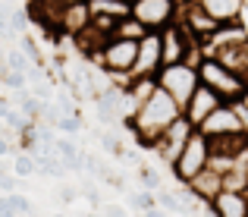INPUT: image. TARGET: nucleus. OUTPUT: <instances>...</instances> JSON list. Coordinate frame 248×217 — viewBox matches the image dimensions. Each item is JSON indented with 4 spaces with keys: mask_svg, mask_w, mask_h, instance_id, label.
I'll list each match as a JSON object with an SVG mask.
<instances>
[{
    "mask_svg": "<svg viewBox=\"0 0 248 217\" xmlns=\"http://www.w3.org/2000/svg\"><path fill=\"white\" fill-rule=\"evenodd\" d=\"M179 117H182V107L157 85V88H154V95L148 98V101L135 110V117L129 120V129H132L135 142H139L141 148L151 151L154 142H157L160 135H164L167 129L179 120Z\"/></svg>",
    "mask_w": 248,
    "mask_h": 217,
    "instance_id": "1",
    "label": "nucleus"
},
{
    "mask_svg": "<svg viewBox=\"0 0 248 217\" xmlns=\"http://www.w3.org/2000/svg\"><path fill=\"white\" fill-rule=\"evenodd\" d=\"M135 60H139V41L132 38H110L104 44V50L97 54V67L107 72L110 82L116 85H129V76L135 69Z\"/></svg>",
    "mask_w": 248,
    "mask_h": 217,
    "instance_id": "2",
    "label": "nucleus"
},
{
    "mask_svg": "<svg viewBox=\"0 0 248 217\" xmlns=\"http://www.w3.org/2000/svg\"><path fill=\"white\" fill-rule=\"evenodd\" d=\"M207 167H211V139L195 129L192 139L186 142V148L179 151V157L170 164V173H173L176 186H188V183L198 173H204Z\"/></svg>",
    "mask_w": 248,
    "mask_h": 217,
    "instance_id": "3",
    "label": "nucleus"
},
{
    "mask_svg": "<svg viewBox=\"0 0 248 217\" xmlns=\"http://www.w3.org/2000/svg\"><path fill=\"white\" fill-rule=\"evenodd\" d=\"M198 79L207 85V88H214L220 98H223L226 104H236L239 98L245 95V79L239 76V72L226 69L223 63L217 60V57H204V60L198 63Z\"/></svg>",
    "mask_w": 248,
    "mask_h": 217,
    "instance_id": "4",
    "label": "nucleus"
},
{
    "mask_svg": "<svg viewBox=\"0 0 248 217\" xmlns=\"http://www.w3.org/2000/svg\"><path fill=\"white\" fill-rule=\"evenodd\" d=\"M157 85L179 104V107H186L188 98L195 95V88L201 85V79H198V69L188 67V63H167V67H160V72H157Z\"/></svg>",
    "mask_w": 248,
    "mask_h": 217,
    "instance_id": "5",
    "label": "nucleus"
},
{
    "mask_svg": "<svg viewBox=\"0 0 248 217\" xmlns=\"http://www.w3.org/2000/svg\"><path fill=\"white\" fill-rule=\"evenodd\" d=\"M132 19H139L148 32H164L167 25L179 22L176 0H132Z\"/></svg>",
    "mask_w": 248,
    "mask_h": 217,
    "instance_id": "6",
    "label": "nucleus"
},
{
    "mask_svg": "<svg viewBox=\"0 0 248 217\" xmlns=\"http://www.w3.org/2000/svg\"><path fill=\"white\" fill-rule=\"evenodd\" d=\"M195 129H198V126H195V123H188V117L182 114L179 120H176L173 126H170L167 133L160 135L157 142H154V148H151V151L160 157V164H167V167H170V164H173L176 157H179V151L186 148V142L192 139V133H195Z\"/></svg>",
    "mask_w": 248,
    "mask_h": 217,
    "instance_id": "7",
    "label": "nucleus"
},
{
    "mask_svg": "<svg viewBox=\"0 0 248 217\" xmlns=\"http://www.w3.org/2000/svg\"><path fill=\"white\" fill-rule=\"evenodd\" d=\"M201 50H204V57H217L226 69L239 72V76L245 79V72H248V35L230 38V41H217V44H207V48H201Z\"/></svg>",
    "mask_w": 248,
    "mask_h": 217,
    "instance_id": "8",
    "label": "nucleus"
},
{
    "mask_svg": "<svg viewBox=\"0 0 248 217\" xmlns=\"http://www.w3.org/2000/svg\"><path fill=\"white\" fill-rule=\"evenodd\" d=\"M164 67V41H160V32H148L139 41V60L129 79H151L157 76Z\"/></svg>",
    "mask_w": 248,
    "mask_h": 217,
    "instance_id": "9",
    "label": "nucleus"
},
{
    "mask_svg": "<svg viewBox=\"0 0 248 217\" xmlns=\"http://www.w3.org/2000/svg\"><path fill=\"white\" fill-rule=\"evenodd\" d=\"M198 133H204L207 139H217V135H232V133H242V117H239L236 104H223L217 107L204 123L198 126Z\"/></svg>",
    "mask_w": 248,
    "mask_h": 217,
    "instance_id": "10",
    "label": "nucleus"
},
{
    "mask_svg": "<svg viewBox=\"0 0 248 217\" xmlns=\"http://www.w3.org/2000/svg\"><path fill=\"white\" fill-rule=\"evenodd\" d=\"M223 104H226V101L217 95V91H214V88H207V85L201 82L198 88H195V95L188 98V104L182 107V114L188 117V123L201 126V123H204V120H207V117H211L217 107H223Z\"/></svg>",
    "mask_w": 248,
    "mask_h": 217,
    "instance_id": "11",
    "label": "nucleus"
},
{
    "mask_svg": "<svg viewBox=\"0 0 248 217\" xmlns=\"http://www.w3.org/2000/svg\"><path fill=\"white\" fill-rule=\"evenodd\" d=\"M25 10H29L31 22H35L38 29H57L60 32V22H63L69 6L63 3V0H29Z\"/></svg>",
    "mask_w": 248,
    "mask_h": 217,
    "instance_id": "12",
    "label": "nucleus"
},
{
    "mask_svg": "<svg viewBox=\"0 0 248 217\" xmlns=\"http://www.w3.org/2000/svg\"><path fill=\"white\" fill-rule=\"evenodd\" d=\"M195 3L220 25L242 22V16H245V0H195Z\"/></svg>",
    "mask_w": 248,
    "mask_h": 217,
    "instance_id": "13",
    "label": "nucleus"
},
{
    "mask_svg": "<svg viewBox=\"0 0 248 217\" xmlns=\"http://www.w3.org/2000/svg\"><path fill=\"white\" fill-rule=\"evenodd\" d=\"M214 217H248V192H232V189H220L217 199L211 201Z\"/></svg>",
    "mask_w": 248,
    "mask_h": 217,
    "instance_id": "14",
    "label": "nucleus"
},
{
    "mask_svg": "<svg viewBox=\"0 0 248 217\" xmlns=\"http://www.w3.org/2000/svg\"><path fill=\"white\" fill-rule=\"evenodd\" d=\"M223 189V173L220 170H214V167H207L204 173H198L192 183H188V192H195L204 205H211L214 199H217V192Z\"/></svg>",
    "mask_w": 248,
    "mask_h": 217,
    "instance_id": "15",
    "label": "nucleus"
},
{
    "mask_svg": "<svg viewBox=\"0 0 248 217\" xmlns=\"http://www.w3.org/2000/svg\"><path fill=\"white\" fill-rule=\"evenodd\" d=\"M91 25V6L88 3H73L66 10V16H63V22H60V32L63 35H79L82 29H88Z\"/></svg>",
    "mask_w": 248,
    "mask_h": 217,
    "instance_id": "16",
    "label": "nucleus"
},
{
    "mask_svg": "<svg viewBox=\"0 0 248 217\" xmlns=\"http://www.w3.org/2000/svg\"><path fill=\"white\" fill-rule=\"evenodd\" d=\"M88 6H91V16H113V19L132 16L129 0H88Z\"/></svg>",
    "mask_w": 248,
    "mask_h": 217,
    "instance_id": "17",
    "label": "nucleus"
},
{
    "mask_svg": "<svg viewBox=\"0 0 248 217\" xmlns=\"http://www.w3.org/2000/svg\"><path fill=\"white\" fill-rule=\"evenodd\" d=\"M41 98L35 95V91H29V88H22V91H16V110H22L29 120H38L41 117Z\"/></svg>",
    "mask_w": 248,
    "mask_h": 217,
    "instance_id": "18",
    "label": "nucleus"
},
{
    "mask_svg": "<svg viewBox=\"0 0 248 217\" xmlns=\"http://www.w3.org/2000/svg\"><path fill=\"white\" fill-rule=\"evenodd\" d=\"M13 173H16L19 180L38 176V161L29 154V151H16V154H13Z\"/></svg>",
    "mask_w": 248,
    "mask_h": 217,
    "instance_id": "19",
    "label": "nucleus"
},
{
    "mask_svg": "<svg viewBox=\"0 0 248 217\" xmlns=\"http://www.w3.org/2000/svg\"><path fill=\"white\" fill-rule=\"evenodd\" d=\"M157 205L164 208L167 214H179V217H186L182 195H179V192H173V189H160V192H157Z\"/></svg>",
    "mask_w": 248,
    "mask_h": 217,
    "instance_id": "20",
    "label": "nucleus"
},
{
    "mask_svg": "<svg viewBox=\"0 0 248 217\" xmlns=\"http://www.w3.org/2000/svg\"><path fill=\"white\" fill-rule=\"evenodd\" d=\"M126 201L132 211H148V208H157V192H148V189H139V192H126Z\"/></svg>",
    "mask_w": 248,
    "mask_h": 217,
    "instance_id": "21",
    "label": "nucleus"
},
{
    "mask_svg": "<svg viewBox=\"0 0 248 217\" xmlns=\"http://www.w3.org/2000/svg\"><path fill=\"white\" fill-rule=\"evenodd\" d=\"M145 35H148V29L139 22V19H132V16L120 19V25H116V38H132V41H141Z\"/></svg>",
    "mask_w": 248,
    "mask_h": 217,
    "instance_id": "22",
    "label": "nucleus"
},
{
    "mask_svg": "<svg viewBox=\"0 0 248 217\" xmlns=\"http://www.w3.org/2000/svg\"><path fill=\"white\" fill-rule=\"evenodd\" d=\"M57 129H60L63 135H69V139H76V135L85 129V123H82V114H63L60 117V123H57Z\"/></svg>",
    "mask_w": 248,
    "mask_h": 217,
    "instance_id": "23",
    "label": "nucleus"
},
{
    "mask_svg": "<svg viewBox=\"0 0 248 217\" xmlns=\"http://www.w3.org/2000/svg\"><path fill=\"white\" fill-rule=\"evenodd\" d=\"M6 199H10L13 211H16L19 217H35V201H31L29 195H22V192H13V195H6Z\"/></svg>",
    "mask_w": 248,
    "mask_h": 217,
    "instance_id": "24",
    "label": "nucleus"
},
{
    "mask_svg": "<svg viewBox=\"0 0 248 217\" xmlns=\"http://www.w3.org/2000/svg\"><path fill=\"white\" fill-rule=\"evenodd\" d=\"M29 22H31L29 10H25V6H13L10 25H13V32H16V38H19V35H29Z\"/></svg>",
    "mask_w": 248,
    "mask_h": 217,
    "instance_id": "25",
    "label": "nucleus"
},
{
    "mask_svg": "<svg viewBox=\"0 0 248 217\" xmlns=\"http://www.w3.org/2000/svg\"><path fill=\"white\" fill-rule=\"evenodd\" d=\"M94 117H97V123H104V126H116V123H123V120H120V114H116L110 104H104L101 98L94 101Z\"/></svg>",
    "mask_w": 248,
    "mask_h": 217,
    "instance_id": "26",
    "label": "nucleus"
},
{
    "mask_svg": "<svg viewBox=\"0 0 248 217\" xmlns=\"http://www.w3.org/2000/svg\"><path fill=\"white\" fill-rule=\"evenodd\" d=\"M139 183H141V189H148V192H160V173L157 170H151V167H145V164H141L139 167Z\"/></svg>",
    "mask_w": 248,
    "mask_h": 217,
    "instance_id": "27",
    "label": "nucleus"
},
{
    "mask_svg": "<svg viewBox=\"0 0 248 217\" xmlns=\"http://www.w3.org/2000/svg\"><path fill=\"white\" fill-rule=\"evenodd\" d=\"M0 79H3V85H6V88H13V91H22V88H29V76H25V72L3 69V72H0Z\"/></svg>",
    "mask_w": 248,
    "mask_h": 217,
    "instance_id": "28",
    "label": "nucleus"
},
{
    "mask_svg": "<svg viewBox=\"0 0 248 217\" xmlns=\"http://www.w3.org/2000/svg\"><path fill=\"white\" fill-rule=\"evenodd\" d=\"M16 41H19V50H22L31 63H41V50H38V41H35V38H31V35H19Z\"/></svg>",
    "mask_w": 248,
    "mask_h": 217,
    "instance_id": "29",
    "label": "nucleus"
},
{
    "mask_svg": "<svg viewBox=\"0 0 248 217\" xmlns=\"http://www.w3.org/2000/svg\"><path fill=\"white\" fill-rule=\"evenodd\" d=\"M19 183H22V180H19V176L13 173V170H10V173L3 170V173H0V192H3V195H13V192H19Z\"/></svg>",
    "mask_w": 248,
    "mask_h": 217,
    "instance_id": "30",
    "label": "nucleus"
},
{
    "mask_svg": "<svg viewBox=\"0 0 248 217\" xmlns=\"http://www.w3.org/2000/svg\"><path fill=\"white\" fill-rule=\"evenodd\" d=\"M107 217H129V211L123 205H113V201H104V208H101Z\"/></svg>",
    "mask_w": 248,
    "mask_h": 217,
    "instance_id": "31",
    "label": "nucleus"
},
{
    "mask_svg": "<svg viewBox=\"0 0 248 217\" xmlns=\"http://www.w3.org/2000/svg\"><path fill=\"white\" fill-rule=\"evenodd\" d=\"M60 199H63V201H69V205H73V201H79L82 195H79V189H73V186H60Z\"/></svg>",
    "mask_w": 248,
    "mask_h": 217,
    "instance_id": "32",
    "label": "nucleus"
},
{
    "mask_svg": "<svg viewBox=\"0 0 248 217\" xmlns=\"http://www.w3.org/2000/svg\"><path fill=\"white\" fill-rule=\"evenodd\" d=\"M0 217H19L16 211H13V205H10V199H6V195H0Z\"/></svg>",
    "mask_w": 248,
    "mask_h": 217,
    "instance_id": "33",
    "label": "nucleus"
},
{
    "mask_svg": "<svg viewBox=\"0 0 248 217\" xmlns=\"http://www.w3.org/2000/svg\"><path fill=\"white\" fill-rule=\"evenodd\" d=\"M141 217H170V214L157 205V208H148V211H141Z\"/></svg>",
    "mask_w": 248,
    "mask_h": 217,
    "instance_id": "34",
    "label": "nucleus"
},
{
    "mask_svg": "<svg viewBox=\"0 0 248 217\" xmlns=\"http://www.w3.org/2000/svg\"><path fill=\"white\" fill-rule=\"evenodd\" d=\"M236 110H239V117H242V133L248 135V110H245V107H239V104H236Z\"/></svg>",
    "mask_w": 248,
    "mask_h": 217,
    "instance_id": "35",
    "label": "nucleus"
},
{
    "mask_svg": "<svg viewBox=\"0 0 248 217\" xmlns=\"http://www.w3.org/2000/svg\"><path fill=\"white\" fill-rule=\"evenodd\" d=\"M10 110H13V104L6 101V98H0V117H3V120H6V114H10Z\"/></svg>",
    "mask_w": 248,
    "mask_h": 217,
    "instance_id": "36",
    "label": "nucleus"
},
{
    "mask_svg": "<svg viewBox=\"0 0 248 217\" xmlns=\"http://www.w3.org/2000/svg\"><path fill=\"white\" fill-rule=\"evenodd\" d=\"M236 104H239V107H245V110H248V88H245V95H242V98H239V101H236Z\"/></svg>",
    "mask_w": 248,
    "mask_h": 217,
    "instance_id": "37",
    "label": "nucleus"
},
{
    "mask_svg": "<svg viewBox=\"0 0 248 217\" xmlns=\"http://www.w3.org/2000/svg\"><path fill=\"white\" fill-rule=\"evenodd\" d=\"M10 129H6V123H3V117H0V135H6Z\"/></svg>",
    "mask_w": 248,
    "mask_h": 217,
    "instance_id": "38",
    "label": "nucleus"
},
{
    "mask_svg": "<svg viewBox=\"0 0 248 217\" xmlns=\"http://www.w3.org/2000/svg\"><path fill=\"white\" fill-rule=\"evenodd\" d=\"M66 6H73V3H88V0H63Z\"/></svg>",
    "mask_w": 248,
    "mask_h": 217,
    "instance_id": "39",
    "label": "nucleus"
},
{
    "mask_svg": "<svg viewBox=\"0 0 248 217\" xmlns=\"http://www.w3.org/2000/svg\"><path fill=\"white\" fill-rule=\"evenodd\" d=\"M88 217H107V214H104V211H94V214H88Z\"/></svg>",
    "mask_w": 248,
    "mask_h": 217,
    "instance_id": "40",
    "label": "nucleus"
},
{
    "mask_svg": "<svg viewBox=\"0 0 248 217\" xmlns=\"http://www.w3.org/2000/svg\"><path fill=\"white\" fill-rule=\"evenodd\" d=\"M3 3H10V6H19V0H3Z\"/></svg>",
    "mask_w": 248,
    "mask_h": 217,
    "instance_id": "41",
    "label": "nucleus"
},
{
    "mask_svg": "<svg viewBox=\"0 0 248 217\" xmlns=\"http://www.w3.org/2000/svg\"><path fill=\"white\" fill-rule=\"evenodd\" d=\"M176 3H179V6H182V3H195V0H176Z\"/></svg>",
    "mask_w": 248,
    "mask_h": 217,
    "instance_id": "42",
    "label": "nucleus"
},
{
    "mask_svg": "<svg viewBox=\"0 0 248 217\" xmlns=\"http://www.w3.org/2000/svg\"><path fill=\"white\" fill-rule=\"evenodd\" d=\"M50 217H66V214H50Z\"/></svg>",
    "mask_w": 248,
    "mask_h": 217,
    "instance_id": "43",
    "label": "nucleus"
},
{
    "mask_svg": "<svg viewBox=\"0 0 248 217\" xmlns=\"http://www.w3.org/2000/svg\"><path fill=\"white\" fill-rule=\"evenodd\" d=\"M76 217H88V214H76Z\"/></svg>",
    "mask_w": 248,
    "mask_h": 217,
    "instance_id": "44",
    "label": "nucleus"
},
{
    "mask_svg": "<svg viewBox=\"0 0 248 217\" xmlns=\"http://www.w3.org/2000/svg\"><path fill=\"white\" fill-rule=\"evenodd\" d=\"M0 6H3V0H0Z\"/></svg>",
    "mask_w": 248,
    "mask_h": 217,
    "instance_id": "45",
    "label": "nucleus"
},
{
    "mask_svg": "<svg viewBox=\"0 0 248 217\" xmlns=\"http://www.w3.org/2000/svg\"><path fill=\"white\" fill-rule=\"evenodd\" d=\"M245 6H248V0H245Z\"/></svg>",
    "mask_w": 248,
    "mask_h": 217,
    "instance_id": "46",
    "label": "nucleus"
},
{
    "mask_svg": "<svg viewBox=\"0 0 248 217\" xmlns=\"http://www.w3.org/2000/svg\"><path fill=\"white\" fill-rule=\"evenodd\" d=\"M129 3H132V0H129Z\"/></svg>",
    "mask_w": 248,
    "mask_h": 217,
    "instance_id": "47",
    "label": "nucleus"
},
{
    "mask_svg": "<svg viewBox=\"0 0 248 217\" xmlns=\"http://www.w3.org/2000/svg\"><path fill=\"white\" fill-rule=\"evenodd\" d=\"M0 195H3V192H0Z\"/></svg>",
    "mask_w": 248,
    "mask_h": 217,
    "instance_id": "48",
    "label": "nucleus"
}]
</instances>
